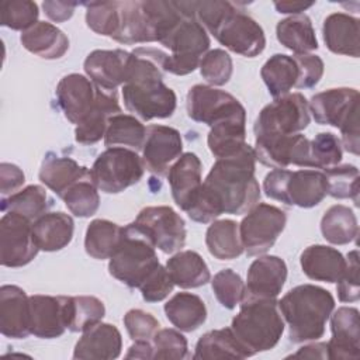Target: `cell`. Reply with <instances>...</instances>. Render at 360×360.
I'll return each instance as SVG.
<instances>
[{"mask_svg": "<svg viewBox=\"0 0 360 360\" xmlns=\"http://www.w3.org/2000/svg\"><path fill=\"white\" fill-rule=\"evenodd\" d=\"M118 112H122L118 101V91H110L103 89L97 107L84 121L76 125V142L82 145H93L98 142L101 138H104L108 118Z\"/></svg>", "mask_w": 360, "mask_h": 360, "instance_id": "d6a6232c", "label": "cell"}, {"mask_svg": "<svg viewBox=\"0 0 360 360\" xmlns=\"http://www.w3.org/2000/svg\"><path fill=\"white\" fill-rule=\"evenodd\" d=\"M105 315V307L101 300L93 295L69 297V323L70 332H84L93 325L101 322Z\"/></svg>", "mask_w": 360, "mask_h": 360, "instance_id": "f6af8a7d", "label": "cell"}, {"mask_svg": "<svg viewBox=\"0 0 360 360\" xmlns=\"http://www.w3.org/2000/svg\"><path fill=\"white\" fill-rule=\"evenodd\" d=\"M142 158L128 148H107L94 160L90 173L98 190L118 194L136 184L143 176Z\"/></svg>", "mask_w": 360, "mask_h": 360, "instance_id": "ba28073f", "label": "cell"}, {"mask_svg": "<svg viewBox=\"0 0 360 360\" xmlns=\"http://www.w3.org/2000/svg\"><path fill=\"white\" fill-rule=\"evenodd\" d=\"M134 224L163 253L179 252L186 243L184 219L172 207H145L139 211Z\"/></svg>", "mask_w": 360, "mask_h": 360, "instance_id": "7c38bea8", "label": "cell"}, {"mask_svg": "<svg viewBox=\"0 0 360 360\" xmlns=\"http://www.w3.org/2000/svg\"><path fill=\"white\" fill-rule=\"evenodd\" d=\"M278 307L288 325V338L294 343L318 340L325 333V325L335 309L333 295L314 284L291 288Z\"/></svg>", "mask_w": 360, "mask_h": 360, "instance_id": "3957f363", "label": "cell"}, {"mask_svg": "<svg viewBox=\"0 0 360 360\" xmlns=\"http://www.w3.org/2000/svg\"><path fill=\"white\" fill-rule=\"evenodd\" d=\"M38 14L35 1L13 0L0 4V24L15 31L24 32L35 25L38 22Z\"/></svg>", "mask_w": 360, "mask_h": 360, "instance_id": "681fc988", "label": "cell"}, {"mask_svg": "<svg viewBox=\"0 0 360 360\" xmlns=\"http://www.w3.org/2000/svg\"><path fill=\"white\" fill-rule=\"evenodd\" d=\"M298 66L292 56L276 53L262 66L260 76L269 93L277 98L290 93L298 82Z\"/></svg>", "mask_w": 360, "mask_h": 360, "instance_id": "ab89813d", "label": "cell"}, {"mask_svg": "<svg viewBox=\"0 0 360 360\" xmlns=\"http://www.w3.org/2000/svg\"><path fill=\"white\" fill-rule=\"evenodd\" d=\"M202 163L193 152L183 153L169 169L167 180L170 184L172 195L180 210L187 211L194 197L197 195L202 181Z\"/></svg>", "mask_w": 360, "mask_h": 360, "instance_id": "cb8c5ba5", "label": "cell"}, {"mask_svg": "<svg viewBox=\"0 0 360 360\" xmlns=\"http://www.w3.org/2000/svg\"><path fill=\"white\" fill-rule=\"evenodd\" d=\"M322 236L333 245H347L359 233L356 214L343 204L329 207L321 219Z\"/></svg>", "mask_w": 360, "mask_h": 360, "instance_id": "60d3db41", "label": "cell"}, {"mask_svg": "<svg viewBox=\"0 0 360 360\" xmlns=\"http://www.w3.org/2000/svg\"><path fill=\"white\" fill-rule=\"evenodd\" d=\"M278 42L295 55L309 53L318 49V39L311 18L305 14L290 15L278 21L276 27Z\"/></svg>", "mask_w": 360, "mask_h": 360, "instance_id": "d590c367", "label": "cell"}, {"mask_svg": "<svg viewBox=\"0 0 360 360\" xmlns=\"http://www.w3.org/2000/svg\"><path fill=\"white\" fill-rule=\"evenodd\" d=\"M211 34L226 49L246 58L257 56L266 46L263 28L233 3Z\"/></svg>", "mask_w": 360, "mask_h": 360, "instance_id": "30bf717a", "label": "cell"}, {"mask_svg": "<svg viewBox=\"0 0 360 360\" xmlns=\"http://www.w3.org/2000/svg\"><path fill=\"white\" fill-rule=\"evenodd\" d=\"M153 359L156 360H181L187 357V339L176 329H159L153 339Z\"/></svg>", "mask_w": 360, "mask_h": 360, "instance_id": "f5cc1de1", "label": "cell"}, {"mask_svg": "<svg viewBox=\"0 0 360 360\" xmlns=\"http://www.w3.org/2000/svg\"><path fill=\"white\" fill-rule=\"evenodd\" d=\"M32 231L39 250L56 252L70 243L75 222L70 215L62 211L45 212L32 222Z\"/></svg>", "mask_w": 360, "mask_h": 360, "instance_id": "f1b7e54d", "label": "cell"}, {"mask_svg": "<svg viewBox=\"0 0 360 360\" xmlns=\"http://www.w3.org/2000/svg\"><path fill=\"white\" fill-rule=\"evenodd\" d=\"M77 6L79 3H72V1H49L48 0L42 3V8L45 14L53 22H63L69 20L73 15L75 8Z\"/></svg>", "mask_w": 360, "mask_h": 360, "instance_id": "91938a15", "label": "cell"}, {"mask_svg": "<svg viewBox=\"0 0 360 360\" xmlns=\"http://www.w3.org/2000/svg\"><path fill=\"white\" fill-rule=\"evenodd\" d=\"M202 79L214 86H224L229 82L233 70L232 58L224 49H211L200 60Z\"/></svg>", "mask_w": 360, "mask_h": 360, "instance_id": "816d5d0a", "label": "cell"}, {"mask_svg": "<svg viewBox=\"0 0 360 360\" xmlns=\"http://www.w3.org/2000/svg\"><path fill=\"white\" fill-rule=\"evenodd\" d=\"M69 323V297H30V330L41 339H53L65 333Z\"/></svg>", "mask_w": 360, "mask_h": 360, "instance_id": "ac0fdd59", "label": "cell"}, {"mask_svg": "<svg viewBox=\"0 0 360 360\" xmlns=\"http://www.w3.org/2000/svg\"><path fill=\"white\" fill-rule=\"evenodd\" d=\"M347 264L345 273L338 281L336 291L338 298L342 302H356L360 298V283H359V252L354 249L347 253Z\"/></svg>", "mask_w": 360, "mask_h": 360, "instance_id": "11a10c76", "label": "cell"}, {"mask_svg": "<svg viewBox=\"0 0 360 360\" xmlns=\"http://www.w3.org/2000/svg\"><path fill=\"white\" fill-rule=\"evenodd\" d=\"M343 148L340 139L332 132H319L309 141L308 167L329 169L340 163Z\"/></svg>", "mask_w": 360, "mask_h": 360, "instance_id": "7dc6e473", "label": "cell"}, {"mask_svg": "<svg viewBox=\"0 0 360 360\" xmlns=\"http://www.w3.org/2000/svg\"><path fill=\"white\" fill-rule=\"evenodd\" d=\"M86 6V24L96 34L114 38L120 24V1H91Z\"/></svg>", "mask_w": 360, "mask_h": 360, "instance_id": "c3c4849f", "label": "cell"}, {"mask_svg": "<svg viewBox=\"0 0 360 360\" xmlns=\"http://www.w3.org/2000/svg\"><path fill=\"white\" fill-rule=\"evenodd\" d=\"M287 280L285 262L273 255H264L252 262L248 270L243 300L276 298Z\"/></svg>", "mask_w": 360, "mask_h": 360, "instance_id": "44dd1931", "label": "cell"}, {"mask_svg": "<svg viewBox=\"0 0 360 360\" xmlns=\"http://www.w3.org/2000/svg\"><path fill=\"white\" fill-rule=\"evenodd\" d=\"M146 136V127L135 117L124 112L114 114L108 118L104 134L107 148H128L142 150Z\"/></svg>", "mask_w": 360, "mask_h": 360, "instance_id": "8d00e7d4", "label": "cell"}, {"mask_svg": "<svg viewBox=\"0 0 360 360\" xmlns=\"http://www.w3.org/2000/svg\"><path fill=\"white\" fill-rule=\"evenodd\" d=\"M122 236V226L108 219H93L84 236V249L97 260L110 259L117 250Z\"/></svg>", "mask_w": 360, "mask_h": 360, "instance_id": "b9f144b4", "label": "cell"}, {"mask_svg": "<svg viewBox=\"0 0 360 360\" xmlns=\"http://www.w3.org/2000/svg\"><path fill=\"white\" fill-rule=\"evenodd\" d=\"M212 291L219 304L226 309H233L242 302L245 283L242 277L232 269L218 271L211 280Z\"/></svg>", "mask_w": 360, "mask_h": 360, "instance_id": "f907efd6", "label": "cell"}, {"mask_svg": "<svg viewBox=\"0 0 360 360\" xmlns=\"http://www.w3.org/2000/svg\"><path fill=\"white\" fill-rule=\"evenodd\" d=\"M314 4H315L314 1H309V3H305V1H276L274 7H276L277 13L297 15V14H302V11L312 7Z\"/></svg>", "mask_w": 360, "mask_h": 360, "instance_id": "be15d7a7", "label": "cell"}, {"mask_svg": "<svg viewBox=\"0 0 360 360\" xmlns=\"http://www.w3.org/2000/svg\"><path fill=\"white\" fill-rule=\"evenodd\" d=\"M132 52L122 49H96L90 52L83 63L89 79L98 87L117 91L129 76Z\"/></svg>", "mask_w": 360, "mask_h": 360, "instance_id": "d6986e66", "label": "cell"}, {"mask_svg": "<svg viewBox=\"0 0 360 360\" xmlns=\"http://www.w3.org/2000/svg\"><path fill=\"white\" fill-rule=\"evenodd\" d=\"M62 200L75 217L89 218L94 215L100 207V195L91 173L73 183L63 194Z\"/></svg>", "mask_w": 360, "mask_h": 360, "instance_id": "ee69618b", "label": "cell"}, {"mask_svg": "<svg viewBox=\"0 0 360 360\" xmlns=\"http://www.w3.org/2000/svg\"><path fill=\"white\" fill-rule=\"evenodd\" d=\"M264 194L285 205L312 208L328 194V180L322 170L274 169L263 180Z\"/></svg>", "mask_w": 360, "mask_h": 360, "instance_id": "8992f818", "label": "cell"}, {"mask_svg": "<svg viewBox=\"0 0 360 360\" xmlns=\"http://www.w3.org/2000/svg\"><path fill=\"white\" fill-rule=\"evenodd\" d=\"M82 333L75 346L73 359L111 360L121 354L122 338L114 325L98 322Z\"/></svg>", "mask_w": 360, "mask_h": 360, "instance_id": "484cf974", "label": "cell"}, {"mask_svg": "<svg viewBox=\"0 0 360 360\" xmlns=\"http://www.w3.org/2000/svg\"><path fill=\"white\" fill-rule=\"evenodd\" d=\"M359 32V20L346 13H332L323 20V41L333 53L357 58L360 51Z\"/></svg>", "mask_w": 360, "mask_h": 360, "instance_id": "83f0119b", "label": "cell"}, {"mask_svg": "<svg viewBox=\"0 0 360 360\" xmlns=\"http://www.w3.org/2000/svg\"><path fill=\"white\" fill-rule=\"evenodd\" d=\"M174 283L167 271L166 267L159 264L141 284L139 290L142 294V298L146 302H159L163 301L172 291H173Z\"/></svg>", "mask_w": 360, "mask_h": 360, "instance_id": "9f6ffc18", "label": "cell"}, {"mask_svg": "<svg viewBox=\"0 0 360 360\" xmlns=\"http://www.w3.org/2000/svg\"><path fill=\"white\" fill-rule=\"evenodd\" d=\"M103 89L89 77L70 73L63 76L56 86V100L65 117L79 125L97 107Z\"/></svg>", "mask_w": 360, "mask_h": 360, "instance_id": "9a60e30c", "label": "cell"}, {"mask_svg": "<svg viewBox=\"0 0 360 360\" xmlns=\"http://www.w3.org/2000/svg\"><path fill=\"white\" fill-rule=\"evenodd\" d=\"M51 207V200L42 186L31 184L17 193L1 198L3 212H15L30 221H35Z\"/></svg>", "mask_w": 360, "mask_h": 360, "instance_id": "7bdbcfd3", "label": "cell"}, {"mask_svg": "<svg viewBox=\"0 0 360 360\" xmlns=\"http://www.w3.org/2000/svg\"><path fill=\"white\" fill-rule=\"evenodd\" d=\"M166 269L180 288H197L211 280V273L204 259L194 250H179L166 262Z\"/></svg>", "mask_w": 360, "mask_h": 360, "instance_id": "836d02e7", "label": "cell"}, {"mask_svg": "<svg viewBox=\"0 0 360 360\" xmlns=\"http://www.w3.org/2000/svg\"><path fill=\"white\" fill-rule=\"evenodd\" d=\"M256 160L271 169L308 167L309 139L301 134L263 136L255 139Z\"/></svg>", "mask_w": 360, "mask_h": 360, "instance_id": "2e32d148", "label": "cell"}, {"mask_svg": "<svg viewBox=\"0 0 360 360\" xmlns=\"http://www.w3.org/2000/svg\"><path fill=\"white\" fill-rule=\"evenodd\" d=\"M89 173L90 169H87L86 166H80L72 158L48 153L42 160L38 177L42 184H45L62 198L73 183L87 176Z\"/></svg>", "mask_w": 360, "mask_h": 360, "instance_id": "4dcf8cb0", "label": "cell"}, {"mask_svg": "<svg viewBox=\"0 0 360 360\" xmlns=\"http://www.w3.org/2000/svg\"><path fill=\"white\" fill-rule=\"evenodd\" d=\"M287 222L285 212L271 204H256L239 224L243 250L249 256L266 253L277 240Z\"/></svg>", "mask_w": 360, "mask_h": 360, "instance_id": "8fae6325", "label": "cell"}, {"mask_svg": "<svg viewBox=\"0 0 360 360\" xmlns=\"http://www.w3.org/2000/svg\"><path fill=\"white\" fill-rule=\"evenodd\" d=\"M165 314L169 322L181 332H193L207 319L204 301L191 292L174 294L165 304Z\"/></svg>", "mask_w": 360, "mask_h": 360, "instance_id": "e575fe53", "label": "cell"}, {"mask_svg": "<svg viewBox=\"0 0 360 360\" xmlns=\"http://www.w3.org/2000/svg\"><path fill=\"white\" fill-rule=\"evenodd\" d=\"M255 166V149L248 143L235 155L215 160L200 193L217 218L221 214H248L259 204L262 193Z\"/></svg>", "mask_w": 360, "mask_h": 360, "instance_id": "6da1fadb", "label": "cell"}, {"mask_svg": "<svg viewBox=\"0 0 360 360\" xmlns=\"http://www.w3.org/2000/svg\"><path fill=\"white\" fill-rule=\"evenodd\" d=\"M25 176L24 172L13 165V163H6L3 162L0 165V191H1V198L8 197L20 190V187L24 184Z\"/></svg>", "mask_w": 360, "mask_h": 360, "instance_id": "680465c9", "label": "cell"}, {"mask_svg": "<svg viewBox=\"0 0 360 360\" xmlns=\"http://www.w3.org/2000/svg\"><path fill=\"white\" fill-rule=\"evenodd\" d=\"M288 357H301V359H329L328 356V345L323 342H316V343H309L302 347H300L295 353H292Z\"/></svg>", "mask_w": 360, "mask_h": 360, "instance_id": "94428289", "label": "cell"}, {"mask_svg": "<svg viewBox=\"0 0 360 360\" xmlns=\"http://www.w3.org/2000/svg\"><path fill=\"white\" fill-rule=\"evenodd\" d=\"M155 249L134 222L122 226L120 245L108 262L110 274L131 288H139L160 264Z\"/></svg>", "mask_w": 360, "mask_h": 360, "instance_id": "5b68a950", "label": "cell"}, {"mask_svg": "<svg viewBox=\"0 0 360 360\" xmlns=\"http://www.w3.org/2000/svg\"><path fill=\"white\" fill-rule=\"evenodd\" d=\"M183 141L177 129L166 125H149L142 146V162L148 172L163 176L181 156Z\"/></svg>", "mask_w": 360, "mask_h": 360, "instance_id": "e0dca14e", "label": "cell"}, {"mask_svg": "<svg viewBox=\"0 0 360 360\" xmlns=\"http://www.w3.org/2000/svg\"><path fill=\"white\" fill-rule=\"evenodd\" d=\"M125 359H153V346L148 340H136L128 349Z\"/></svg>", "mask_w": 360, "mask_h": 360, "instance_id": "6125c7cd", "label": "cell"}, {"mask_svg": "<svg viewBox=\"0 0 360 360\" xmlns=\"http://www.w3.org/2000/svg\"><path fill=\"white\" fill-rule=\"evenodd\" d=\"M0 332L10 339H24L30 330V297L18 285L0 287Z\"/></svg>", "mask_w": 360, "mask_h": 360, "instance_id": "603a6c76", "label": "cell"}, {"mask_svg": "<svg viewBox=\"0 0 360 360\" xmlns=\"http://www.w3.org/2000/svg\"><path fill=\"white\" fill-rule=\"evenodd\" d=\"M238 315L232 319L231 330L250 356L273 349L283 332L284 318L276 298L243 300Z\"/></svg>", "mask_w": 360, "mask_h": 360, "instance_id": "277c9868", "label": "cell"}, {"mask_svg": "<svg viewBox=\"0 0 360 360\" xmlns=\"http://www.w3.org/2000/svg\"><path fill=\"white\" fill-rule=\"evenodd\" d=\"M309 112L321 125L340 128L359 112V91L352 87H336L316 93L308 103Z\"/></svg>", "mask_w": 360, "mask_h": 360, "instance_id": "ffe728a7", "label": "cell"}, {"mask_svg": "<svg viewBox=\"0 0 360 360\" xmlns=\"http://www.w3.org/2000/svg\"><path fill=\"white\" fill-rule=\"evenodd\" d=\"M32 221L15 214L3 212L0 219V263L4 267L28 264L38 253Z\"/></svg>", "mask_w": 360, "mask_h": 360, "instance_id": "4fadbf2b", "label": "cell"}, {"mask_svg": "<svg viewBox=\"0 0 360 360\" xmlns=\"http://www.w3.org/2000/svg\"><path fill=\"white\" fill-rule=\"evenodd\" d=\"M328 180V194L333 198L353 200L359 207V169L353 165H336L322 170Z\"/></svg>", "mask_w": 360, "mask_h": 360, "instance_id": "bcb514c9", "label": "cell"}, {"mask_svg": "<svg viewBox=\"0 0 360 360\" xmlns=\"http://www.w3.org/2000/svg\"><path fill=\"white\" fill-rule=\"evenodd\" d=\"M208 252L218 260H232L243 253L239 224L232 219L212 221L205 233Z\"/></svg>", "mask_w": 360, "mask_h": 360, "instance_id": "f35d334b", "label": "cell"}, {"mask_svg": "<svg viewBox=\"0 0 360 360\" xmlns=\"http://www.w3.org/2000/svg\"><path fill=\"white\" fill-rule=\"evenodd\" d=\"M294 60L298 66V82L297 89H312L315 87L323 75V60L314 53L294 55Z\"/></svg>", "mask_w": 360, "mask_h": 360, "instance_id": "6f0895ef", "label": "cell"}, {"mask_svg": "<svg viewBox=\"0 0 360 360\" xmlns=\"http://www.w3.org/2000/svg\"><path fill=\"white\" fill-rule=\"evenodd\" d=\"M311 121L308 101L301 93L274 98L259 112L253 131L256 138L300 134Z\"/></svg>", "mask_w": 360, "mask_h": 360, "instance_id": "9c48e42d", "label": "cell"}, {"mask_svg": "<svg viewBox=\"0 0 360 360\" xmlns=\"http://www.w3.org/2000/svg\"><path fill=\"white\" fill-rule=\"evenodd\" d=\"M186 107L191 120L208 127L232 115L246 112L236 97L207 84H195L188 90Z\"/></svg>", "mask_w": 360, "mask_h": 360, "instance_id": "5bb4252c", "label": "cell"}, {"mask_svg": "<svg viewBox=\"0 0 360 360\" xmlns=\"http://www.w3.org/2000/svg\"><path fill=\"white\" fill-rule=\"evenodd\" d=\"M112 39L125 45L156 41V30L146 0L120 1V24Z\"/></svg>", "mask_w": 360, "mask_h": 360, "instance_id": "d4e9b609", "label": "cell"}, {"mask_svg": "<svg viewBox=\"0 0 360 360\" xmlns=\"http://www.w3.org/2000/svg\"><path fill=\"white\" fill-rule=\"evenodd\" d=\"M300 263L307 277L325 283H338L347 264L346 259L338 249L326 245L308 246L301 253Z\"/></svg>", "mask_w": 360, "mask_h": 360, "instance_id": "4316f807", "label": "cell"}, {"mask_svg": "<svg viewBox=\"0 0 360 360\" xmlns=\"http://www.w3.org/2000/svg\"><path fill=\"white\" fill-rule=\"evenodd\" d=\"M170 53H165L163 72L186 76L200 66L210 48V37L194 17H184L160 42Z\"/></svg>", "mask_w": 360, "mask_h": 360, "instance_id": "52a82bcc", "label": "cell"}, {"mask_svg": "<svg viewBox=\"0 0 360 360\" xmlns=\"http://www.w3.org/2000/svg\"><path fill=\"white\" fill-rule=\"evenodd\" d=\"M165 53L155 48L132 51L129 76L121 90L125 108L142 121L169 118L176 110V93L163 83Z\"/></svg>", "mask_w": 360, "mask_h": 360, "instance_id": "7a4b0ae2", "label": "cell"}, {"mask_svg": "<svg viewBox=\"0 0 360 360\" xmlns=\"http://www.w3.org/2000/svg\"><path fill=\"white\" fill-rule=\"evenodd\" d=\"M246 112L225 118L212 127L207 136L210 152L215 159L228 158L246 145Z\"/></svg>", "mask_w": 360, "mask_h": 360, "instance_id": "1f68e13d", "label": "cell"}, {"mask_svg": "<svg viewBox=\"0 0 360 360\" xmlns=\"http://www.w3.org/2000/svg\"><path fill=\"white\" fill-rule=\"evenodd\" d=\"M249 354L236 340L231 328L214 329L204 333L197 345L193 359L217 360V359H246Z\"/></svg>", "mask_w": 360, "mask_h": 360, "instance_id": "74e56055", "label": "cell"}, {"mask_svg": "<svg viewBox=\"0 0 360 360\" xmlns=\"http://www.w3.org/2000/svg\"><path fill=\"white\" fill-rule=\"evenodd\" d=\"M124 326L129 335V338L136 340H148L150 342L155 333L159 330V321L149 312L143 309H129L124 315Z\"/></svg>", "mask_w": 360, "mask_h": 360, "instance_id": "db71d44e", "label": "cell"}, {"mask_svg": "<svg viewBox=\"0 0 360 360\" xmlns=\"http://www.w3.org/2000/svg\"><path fill=\"white\" fill-rule=\"evenodd\" d=\"M22 46L42 59H59L69 49V38L56 25L38 21L20 37Z\"/></svg>", "mask_w": 360, "mask_h": 360, "instance_id": "f546056e", "label": "cell"}, {"mask_svg": "<svg viewBox=\"0 0 360 360\" xmlns=\"http://www.w3.org/2000/svg\"><path fill=\"white\" fill-rule=\"evenodd\" d=\"M332 338L328 345V356L333 360L359 359L360 356V321L359 309L340 307L330 314Z\"/></svg>", "mask_w": 360, "mask_h": 360, "instance_id": "7402d4cb", "label": "cell"}]
</instances>
